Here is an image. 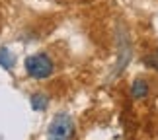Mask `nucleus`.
Returning a JSON list of instances; mask_svg holds the SVG:
<instances>
[{
    "label": "nucleus",
    "instance_id": "1",
    "mask_svg": "<svg viewBox=\"0 0 158 140\" xmlns=\"http://www.w3.org/2000/svg\"><path fill=\"white\" fill-rule=\"evenodd\" d=\"M26 70L35 80H45L53 74V62L45 53H37L26 58Z\"/></svg>",
    "mask_w": 158,
    "mask_h": 140
},
{
    "label": "nucleus",
    "instance_id": "2",
    "mask_svg": "<svg viewBox=\"0 0 158 140\" xmlns=\"http://www.w3.org/2000/svg\"><path fill=\"white\" fill-rule=\"evenodd\" d=\"M74 138V123L69 115H59L49 125V140H72Z\"/></svg>",
    "mask_w": 158,
    "mask_h": 140
},
{
    "label": "nucleus",
    "instance_id": "3",
    "mask_svg": "<svg viewBox=\"0 0 158 140\" xmlns=\"http://www.w3.org/2000/svg\"><path fill=\"white\" fill-rule=\"evenodd\" d=\"M131 95L135 97V99H143V97H147L148 95V84L147 80H135L133 82V86H131Z\"/></svg>",
    "mask_w": 158,
    "mask_h": 140
},
{
    "label": "nucleus",
    "instance_id": "4",
    "mask_svg": "<svg viewBox=\"0 0 158 140\" xmlns=\"http://www.w3.org/2000/svg\"><path fill=\"white\" fill-rule=\"evenodd\" d=\"M14 62H16V58L12 57V53L8 51V49H6V47L0 49V66L6 68V70H12V68H14Z\"/></svg>",
    "mask_w": 158,
    "mask_h": 140
},
{
    "label": "nucleus",
    "instance_id": "5",
    "mask_svg": "<svg viewBox=\"0 0 158 140\" xmlns=\"http://www.w3.org/2000/svg\"><path fill=\"white\" fill-rule=\"evenodd\" d=\"M47 103H49V97H47V95H43V94L31 95V107L37 109V111H43V109H47Z\"/></svg>",
    "mask_w": 158,
    "mask_h": 140
}]
</instances>
